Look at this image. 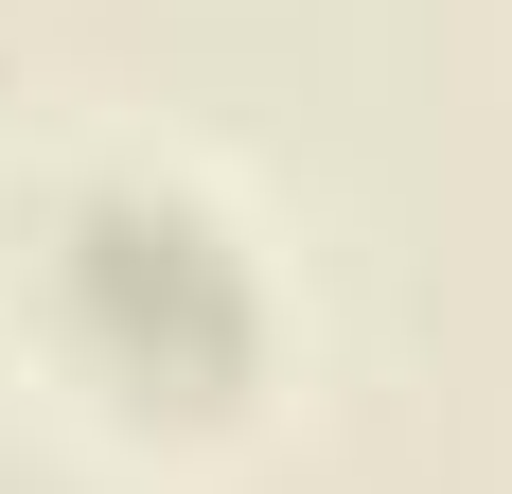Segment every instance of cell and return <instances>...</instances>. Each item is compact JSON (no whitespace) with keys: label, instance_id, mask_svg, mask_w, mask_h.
Masks as SVG:
<instances>
[{"label":"cell","instance_id":"cell-1","mask_svg":"<svg viewBox=\"0 0 512 494\" xmlns=\"http://www.w3.org/2000/svg\"><path fill=\"white\" fill-rule=\"evenodd\" d=\"M53 318H71V353L106 389H142V406H230L248 353H265L248 247L195 195H159V177H106V195L53 212Z\"/></svg>","mask_w":512,"mask_h":494}]
</instances>
